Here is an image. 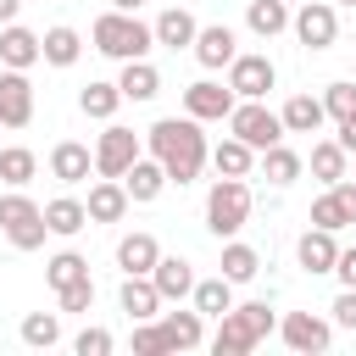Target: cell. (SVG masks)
I'll return each mask as SVG.
<instances>
[{"mask_svg":"<svg viewBox=\"0 0 356 356\" xmlns=\"http://www.w3.org/2000/svg\"><path fill=\"white\" fill-rule=\"evenodd\" d=\"M145 139H150V156L167 167V178H172V184L200 178V167H206V134H200V122H195V117H161Z\"/></svg>","mask_w":356,"mask_h":356,"instance_id":"1","label":"cell"},{"mask_svg":"<svg viewBox=\"0 0 356 356\" xmlns=\"http://www.w3.org/2000/svg\"><path fill=\"white\" fill-rule=\"evenodd\" d=\"M267 328H273V306H267V300L228 306V312H222V323H217L211 350H217V356H245V350H256V345L267 339Z\"/></svg>","mask_w":356,"mask_h":356,"instance_id":"2","label":"cell"},{"mask_svg":"<svg viewBox=\"0 0 356 356\" xmlns=\"http://www.w3.org/2000/svg\"><path fill=\"white\" fill-rule=\"evenodd\" d=\"M150 44H156V33H150L134 11H106V17L95 22V50H106V56H117V61H139Z\"/></svg>","mask_w":356,"mask_h":356,"instance_id":"3","label":"cell"},{"mask_svg":"<svg viewBox=\"0 0 356 356\" xmlns=\"http://www.w3.org/2000/svg\"><path fill=\"white\" fill-rule=\"evenodd\" d=\"M245 217H250V189H245V178H217L211 195H206V228H211L217 239H228V234L245 228Z\"/></svg>","mask_w":356,"mask_h":356,"instance_id":"4","label":"cell"},{"mask_svg":"<svg viewBox=\"0 0 356 356\" xmlns=\"http://www.w3.org/2000/svg\"><path fill=\"white\" fill-rule=\"evenodd\" d=\"M0 228H6V239L17 245V250H39L44 245V211L28 200V195H0Z\"/></svg>","mask_w":356,"mask_h":356,"instance_id":"5","label":"cell"},{"mask_svg":"<svg viewBox=\"0 0 356 356\" xmlns=\"http://www.w3.org/2000/svg\"><path fill=\"white\" fill-rule=\"evenodd\" d=\"M228 122H234V139H245L250 150H267V145H278V139H284V117H278V111H267L261 100L234 106V111H228Z\"/></svg>","mask_w":356,"mask_h":356,"instance_id":"6","label":"cell"},{"mask_svg":"<svg viewBox=\"0 0 356 356\" xmlns=\"http://www.w3.org/2000/svg\"><path fill=\"white\" fill-rule=\"evenodd\" d=\"M134 156H139V139H134V128H106L100 134V145H95V172L100 178H122L128 167H134Z\"/></svg>","mask_w":356,"mask_h":356,"instance_id":"7","label":"cell"},{"mask_svg":"<svg viewBox=\"0 0 356 356\" xmlns=\"http://www.w3.org/2000/svg\"><path fill=\"white\" fill-rule=\"evenodd\" d=\"M334 33H339V17H334L328 0H306V6L295 11V39H300L306 50H328Z\"/></svg>","mask_w":356,"mask_h":356,"instance_id":"8","label":"cell"},{"mask_svg":"<svg viewBox=\"0 0 356 356\" xmlns=\"http://www.w3.org/2000/svg\"><path fill=\"white\" fill-rule=\"evenodd\" d=\"M273 83H278V72H273V61H267V56H234V61H228V89H234V95L261 100Z\"/></svg>","mask_w":356,"mask_h":356,"instance_id":"9","label":"cell"},{"mask_svg":"<svg viewBox=\"0 0 356 356\" xmlns=\"http://www.w3.org/2000/svg\"><path fill=\"white\" fill-rule=\"evenodd\" d=\"M0 122H6V128H28V122H33V83H28L17 67L0 72Z\"/></svg>","mask_w":356,"mask_h":356,"instance_id":"10","label":"cell"},{"mask_svg":"<svg viewBox=\"0 0 356 356\" xmlns=\"http://www.w3.org/2000/svg\"><path fill=\"white\" fill-rule=\"evenodd\" d=\"M184 111H189L195 122H217V117H228V111H234V89H222V83L200 78V83H189V89H184Z\"/></svg>","mask_w":356,"mask_h":356,"instance_id":"11","label":"cell"},{"mask_svg":"<svg viewBox=\"0 0 356 356\" xmlns=\"http://www.w3.org/2000/svg\"><path fill=\"white\" fill-rule=\"evenodd\" d=\"M328 339H334V328L323 317H312V312H289L284 317V345L289 350H328Z\"/></svg>","mask_w":356,"mask_h":356,"instance_id":"12","label":"cell"},{"mask_svg":"<svg viewBox=\"0 0 356 356\" xmlns=\"http://www.w3.org/2000/svg\"><path fill=\"white\" fill-rule=\"evenodd\" d=\"M234 44H239V39H234V28H228V22H211V28H200V33H195V61H200V67H228V61L239 56Z\"/></svg>","mask_w":356,"mask_h":356,"instance_id":"13","label":"cell"},{"mask_svg":"<svg viewBox=\"0 0 356 356\" xmlns=\"http://www.w3.org/2000/svg\"><path fill=\"white\" fill-rule=\"evenodd\" d=\"M150 284H156V295H161V300H184V295L195 289V273H189V261H184V256H156Z\"/></svg>","mask_w":356,"mask_h":356,"instance_id":"14","label":"cell"},{"mask_svg":"<svg viewBox=\"0 0 356 356\" xmlns=\"http://www.w3.org/2000/svg\"><path fill=\"white\" fill-rule=\"evenodd\" d=\"M83 211H89V222H122V211H128V189H122L117 178H100V184L89 189Z\"/></svg>","mask_w":356,"mask_h":356,"instance_id":"15","label":"cell"},{"mask_svg":"<svg viewBox=\"0 0 356 356\" xmlns=\"http://www.w3.org/2000/svg\"><path fill=\"white\" fill-rule=\"evenodd\" d=\"M89 167H95V156H89V145H78V139H61V145L50 150V172H56L61 184H83Z\"/></svg>","mask_w":356,"mask_h":356,"instance_id":"16","label":"cell"},{"mask_svg":"<svg viewBox=\"0 0 356 356\" xmlns=\"http://www.w3.org/2000/svg\"><path fill=\"white\" fill-rule=\"evenodd\" d=\"M161 184H167V167H161L156 156H150V161H145V156H134V167L122 172L128 200H156V195H161Z\"/></svg>","mask_w":356,"mask_h":356,"instance_id":"17","label":"cell"},{"mask_svg":"<svg viewBox=\"0 0 356 356\" xmlns=\"http://www.w3.org/2000/svg\"><path fill=\"white\" fill-rule=\"evenodd\" d=\"M295 256H300V267H306V273H334L339 245H334V234H328V228H306V234H300V245H295Z\"/></svg>","mask_w":356,"mask_h":356,"instance_id":"18","label":"cell"},{"mask_svg":"<svg viewBox=\"0 0 356 356\" xmlns=\"http://www.w3.org/2000/svg\"><path fill=\"white\" fill-rule=\"evenodd\" d=\"M0 61H6V67H17V72H28V67L39 61V33H28V28L6 22V33H0Z\"/></svg>","mask_w":356,"mask_h":356,"instance_id":"19","label":"cell"},{"mask_svg":"<svg viewBox=\"0 0 356 356\" xmlns=\"http://www.w3.org/2000/svg\"><path fill=\"white\" fill-rule=\"evenodd\" d=\"M278 117H284V134H317L328 111H323V100H317V95H289Z\"/></svg>","mask_w":356,"mask_h":356,"instance_id":"20","label":"cell"},{"mask_svg":"<svg viewBox=\"0 0 356 356\" xmlns=\"http://www.w3.org/2000/svg\"><path fill=\"white\" fill-rule=\"evenodd\" d=\"M156 306H161V295H156L150 273H128V278H122V312H128L134 323H145V317H156Z\"/></svg>","mask_w":356,"mask_h":356,"instance_id":"21","label":"cell"},{"mask_svg":"<svg viewBox=\"0 0 356 356\" xmlns=\"http://www.w3.org/2000/svg\"><path fill=\"white\" fill-rule=\"evenodd\" d=\"M161 334H167V350H195V345L206 339L200 312H167V317H161Z\"/></svg>","mask_w":356,"mask_h":356,"instance_id":"22","label":"cell"},{"mask_svg":"<svg viewBox=\"0 0 356 356\" xmlns=\"http://www.w3.org/2000/svg\"><path fill=\"white\" fill-rule=\"evenodd\" d=\"M150 33H156V44L178 50V44H195V33H200V28H195V17H189V11H178V6H172V11H161V17H156V28H150Z\"/></svg>","mask_w":356,"mask_h":356,"instance_id":"23","label":"cell"},{"mask_svg":"<svg viewBox=\"0 0 356 356\" xmlns=\"http://www.w3.org/2000/svg\"><path fill=\"white\" fill-rule=\"evenodd\" d=\"M156 256H161V245H156L150 234H128V239L117 245V267H122V273H150Z\"/></svg>","mask_w":356,"mask_h":356,"instance_id":"24","label":"cell"},{"mask_svg":"<svg viewBox=\"0 0 356 356\" xmlns=\"http://www.w3.org/2000/svg\"><path fill=\"white\" fill-rule=\"evenodd\" d=\"M78 50H83L78 28H50V33L39 39V56H44L50 67H72V61H78Z\"/></svg>","mask_w":356,"mask_h":356,"instance_id":"25","label":"cell"},{"mask_svg":"<svg viewBox=\"0 0 356 356\" xmlns=\"http://www.w3.org/2000/svg\"><path fill=\"white\" fill-rule=\"evenodd\" d=\"M117 89H122V100H150V95L161 89V78H156V67H150V61L139 56V61H128V67H122Z\"/></svg>","mask_w":356,"mask_h":356,"instance_id":"26","label":"cell"},{"mask_svg":"<svg viewBox=\"0 0 356 356\" xmlns=\"http://www.w3.org/2000/svg\"><path fill=\"white\" fill-rule=\"evenodd\" d=\"M189 295H195V312H200V317H222V312L234 306V284H228V278H200Z\"/></svg>","mask_w":356,"mask_h":356,"instance_id":"27","label":"cell"},{"mask_svg":"<svg viewBox=\"0 0 356 356\" xmlns=\"http://www.w3.org/2000/svg\"><path fill=\"white\" fill-rule=\"evenodd\" d=\"M245 22H250V33L273 39V33H284V28H289V6H284V0H250Z\"/></svg>","mask_w":356,"mask_h":356,"instance_id":"28","label":"cell"},{"mask_svg":"<svg viewBox=\"0 0 356 356\" xmlns=\"http://www.w3.org/2000/svg\"><path fill=\"white\" fill-rule=\"evenodd\" d=\"M312 172H317L323 184H339V178H350V167H345V145H339V139H323V145H312Z\"/></svg>","mask_w":356,"mask_h":356,"instance_id":"29","label":"cell"},{"mask_svg":"<svg viewBox=\"0 0 356 356\" xmlns=\"http://www.w3.org/2000/svg\"><path fill=\"white\" fill-rule=\"evenodd\" d=\"M83 222H89V211H83V200H72V195H61V200L44 206V228H50V234H78Z\"/></svg>","mask_w":356,"mask_h":356,"instance_id":"30","label":"cell"},{"mask_svg":"<svg viewBox=\"0 0 356 356\" xmlns=\"http://www.w3.org/2000/svg\"><path fill=\"white\" fill-rule=\"evenodd\" d=\"M211 161H217V172H222V178H245V172H250V161H256V150H250L245 139H222V145L211 150Z\"/></svg>","mask_w":356,"mask_h":356,"instance_id":"31","label":"cell"},{"mask_svg":"<svg viewBox=\"0 0 356 356\" xmlns=\"http://www.w3.org/2000/svg\"><path fill=\"white\" fill-rule=\"evenodd\" d=\"M256 273H261V256H256L250 245H228V250H222V278H228V284H250Z\"/></svg>","mask_w":356,"mask_h":356,"instance_id":"32","label":"cell"},{"mask_svg":"<svg viewBox=\"0 0 356 356\" xmlns=\"http://www.w3.org/2000/svg\"><path fill=\"white\" fill-rule=\"evenodd\" d=\"M39 172V161H33V150H22V145H11V150H0V178L11 184V189H22L28 178Z\"/></svg>","mask_w":356,"mask_h":356,"instance_id":"33","label":"cell"},{"mask_svg":"<svg viewBox=\"0 0 356 356\" xmlns=\"http://www.w3.org/2000/svg\"><path fill=\"white\" fill-rule=\"evenodd\" d=\"M261 167H267V178H273V184H295V178H300V156H295V150H284V139L261 150Z\"/></svg>","mask_w":356,"mask_h":356,"instance_id":"34","label":"cell"},{"mask_svg":"<svg viewBox=\"0 0 356 356\" xmlns=\"http://www.w3.org/2000/svg\"><path fill=\"white\" fill-rule=\"evenodd\" d=\"M78 106H83V117H111V111L122 106V89H117V83H89V89L78 95Z\"/></svg>","mask_w":356,"mask_h":356,"instance_id":"35","label":"cell"},{"mask_svg":"<svg viewBox=\"0 0 356 356\" xmlns=\"http://www.w3.org/2000/svg\"><path fill=\"white\" fill-rule=\"evenodd\" d=\"M44 278H50L56 289H67L72 278H89V261H83L78 250H61V256H50V261H44Z\"/></svg>","mask_w":356,"mask_h":356,"instance_id":"36","label":"cell"},{"mask_svg":"<svg viewBox=\"0 0 356 356\" xmlns=\"http://www.w3.org/2000/svg\"><path fill=\"white\" fill-rule=\"evenodd\" d=\"M61 339V323L50 317V312H33V317H22V345H33V350H50Z\"/></svg>","mask_w":356,"mask_h":356,"instance_id":"37","label":"cell"},{"mask_svg":"<svg viewBox=\"0 0 356 356\" xmlns=\"http://www.w3.org/2000/svg\"><path fill=\"white\" fill-rule=\"evenodd\" d=\"M312 228H328V234H339V228H345V206H339V195H334V189L312 206Z\"/></svg>","mask_w":356,"mask_h":356,"instance_id":"38","label":"cell"},{"mask_svg":"<svg viewBox=\"0 0 356 356\" xmlns=\"http://www.w3.org/2000/svg\"><path fill=\"white\" fill-rule=\"evenodd\" d=\"M323 111L345 122V117L356 111V83H328V89H323Z\"/></svg>","mask_w":356,"mask_h":356,"instance_id":"39","label":"cell"},{"mask_svg":"<svg viewBox=\"0 0 356 356\" xmlns=\"http://www.w3.org/2000/svg\"><path fill=\"white\" fill-rule=\"evenodd\" d=\"M56 295H61V312H89V306H95V284H89V278H72V284L56 289Z\"/></svg>","mask_w":356,"mask_h":356,"instance_id":"40","label":"cell"},{"mask_svg":"<svg viewBox=\"0 0 356 356\" xmlns=\"http://www.w3.org/2000/svg\"><path fill=\"white\" fill-rule=\"evenodd\" d=\"M72 350H78V356H106V350H111V334H106V328H83V334L72 339Z\"/></svg>","mask_w":356,"mask_h":356,"instance_id":"41","label":"cell"},{"mask_svg":"<svg viewBox=\"0 0 356 356\" xmlns=\"http://www.w3.org/2000/svg\"><path fill=\"white\" fill-rule=\"evenodd\" d=\"M161 350H167L161 323H156V328H134V356H161Z\"/></svg>","mask_w":356,"mask_h":356,"instance_id":"42","label":"cell"},{"mask_svg":"<svg viewBox=\"0 0 356 356\" xmlns=\"http://www.w3.org/2000/svg\"><path fill=\"white\" fill-rule=\"evenodd\" d=\"M334 323H339V328H356V289H345V295L334 300Z\"/></svg>","mask_w":356,"mask_h":356,"instance_id":"43","label":"cell"},{"mask_svg":"<svg viewBox=\"0 0 356 356\" xmlns=\"http://www.w3.org/2000/svg\"><path fill=\"white\" fill-rule=\"evenodd\" d=\"M328 189L339 195V206H345V222H356V184H345V178H339V184H328Z\"/></svg>","mask_w":356,"mask_h":356,"instance_id":"44","label":"cell"},{"mask_svg":"<svg viewBox=\"0 0 356 356\" xmlns=\"http://www.w3.org/2000/svg\"><path fill=\"white\" fill-rule=\"evenodd\" d=\"M334 273L345 278V289H356V250H339L334 256Z\"/></svg>","mask_w":356,"mask_h":356,"instance_id":"45","label":"cell"},{"mask_svg":"<svg viewBox=\"0 0 356 356\" xmlns=\"http://www.w3.org/2000/svg\"><path fill=\"white\" fill-rule=\"evenodd\" d=\"M339 145H345V156H356V111L339 122Z\"/></svg>","mask_w":356,"mask_h":356,"instance_id":"46","label":"cell"},{"mask_svg":"<svg viewBox=\"0 0 356 356\" xmlns=\"http://www.w3.org/2000/svg\"><path fill=\"white\" fill-rule=\"evenodd\" d=\"M17 6L22 0H0V22H17Z\"/></svg>","mask_w":356,"mask_h":356,"instance_id":"47","label":"cell"},{"mask_svg":"<svg viewBox=\"0 0 356 356\" xmlns=\"http://www.w3.org/2000/svg\"><path fill=\"white\" fill-rule=\"evenodd\" d=\"M111 6H117V11H139L145 0H111Z\"/></svg>","mask_w":356,"mask_h":356,"instance_id":"48","label":"cell"},{"mask_svg":"<svg viewBox=\"0 0 356 356\" xmlns=\"http://www.w3.org/2000/svg\"><path fill=\"white\" fill-rule=\"evenodd\" d=\"M345 6H356V0H345Z\"/></svg>","mask_w":356,"mask_h":356,"instance_id":"49","label":"cell"}]
</instances>
